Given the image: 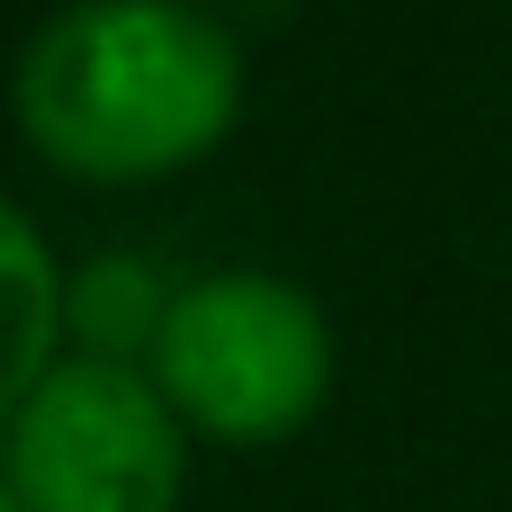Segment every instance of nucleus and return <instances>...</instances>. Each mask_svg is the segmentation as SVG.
<instances>
[{"mask_svg":"<svg viewBox=\"0 0 512 512\" xmlns=\"http://www.w3.org/2000/svg\"><path fill=\"white\" fill-rule=\"evenodd\" d=\"M9 117L45 171L144 189L243 126V45L198 0H63L9 63Z\"/></svg>","mask_w":512,"mask_h":512,"instance_id":"1","label":"nucleus"},{"mask_svg":"<svg viewBox=\"0 0 512 512\" xmlns=\"http://www.w3.org/2000/svg\"><path fill=\"white\" fill-rule=\"evenodd\" d=\"M144 378L162 387L189 441L279 450L333 396V324L279 270H207L171 288Z\"/></svg>","mask_w":512,"mask_h":512,"instance_id":"2","label":"nucleus"},{"mask_svg":"<svg viewBox=\"0 0 512 512\" xmlns=\"http://www.w3.org/2000/svg\"><path fill=\"white\" fill-rule=\"evenodd\" d=\"M0 486L18 512H180L189 432L135 360L63 351L0 432Z\"/></svg>","mask_w":512,"mask_h":512,"instance_id":"3","label":"nucleus"},{"mask_svg":"<svg viewBox=\"0 0 512 512\" xmlns=\"http://www.w3.org/2000/svg\"><path fill=\"white\" fill-rule=\"evenodd\" d=\"M54 360H63V261L45 225L0 189V432Z\"/></svg>","mask_w":512,"mask_h":512,"instance_id":"4","label":"nucleus"},{"mask_svg":"<svg viewBox=\"0 0 512 512\" xmlns=\"http://www.w3.org/2000/svg\"><path fill=\"white\" fill-rule=\"evenodd\" d=\"M162 306H171V288H153V270L135 252H108L81 279H63V333H81V351H99V360H135L144 369Z\"/></svg>","mask_w":512,"mask_h":512,"instance_id":"5","label":"nucleus"},{"mask_svg":"<svg viewBox=\"0 0 512 512\" xmlns=\"http://www.w3.org/2000/svg\"><path fill=\"white\" fill-rule=\"evenodd\" d=\"M0 512H18V504H9V486H0Z\"/></svg>","mask_w":512,"mask_h":512,"instance_id":"6","label":"nucleus"}]
</instances>
